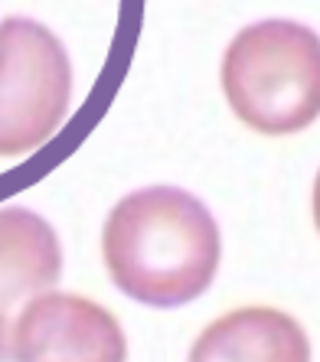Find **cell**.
<instances>
[{
    "mask_svg": "<svg viewBox=\"0 0 320 362\" xmlns=\"http://www.w3.org/2000/svg\"><path fill=\"white\" fill-rule=\"evenodd\" d=\"M101 258L121 294L147 307H183L219 271V226L186 189L144 186L111 209Z\"/></svg>",
    "mask_w": 320,
    "mask_h": 362,
    "instance_id": "cell-1",
    "label": "cell"
},
{
    "mask_svg": "<svg viewBox=\"0 0 320 362\" xmlns=\"http://www.w3.org/2000/svg\"><path fill=\"white\" fill-rule=\"evenodd\" d=\"M232 115L265 137H287L320 118V36L295 20L239 30L222 56Z\"/></svg>",
    "mask_w": 320,
    "mask_h": 362,
    "instance_id": "cell-2",
    "label": "cell"
},
{
    "mask_svg": "<svg viewBox=\"0 0 320 362\" xmlns=\"http://www.w3.org/2000/svg\"><path fill=\"white\" fill-rule=\"evenodd\" d=\"M72 62L62 40L30 17L0 23V160L36 153L62 127Z\"/></svg>",
    "mask_w": 320,
    "mask_h": 362,
    "instance_id": "cell-3",
    "label": "cell"
},
{
    "mask_svg": "<svg viewBox=\"0 0 320 362\" xmlns=\"http://www.w3.org/2000/svg\"><path fill=\"white\" fill-rule=\"evenodd\" d=\"M13 362H127V339L108 307L46 291L17 317Z\"/></svg>",
    "mask_w": 320,
    "mask_h": 362,
    "instance_id": "cell-4",
    "label": "cell"
},
{
    "mask_svg": "<svg viewBox=\"0 0 320 362\" xmlns=\"http://www.w3.org/2000/svg\"><path fill=\"white\" fill-rule=\"evenodd\" d=\"M62 278V245L50 222L23 209H0V362L13 359V327L33 297Z\"/></svg>",
    "mask_w": 320,
    "mask_h": 362,
    "instance_id": "cell-5",
    "label": "cell"
},
{
    "mask_svg": "<svg viewBox=\"0 0 320 362\" xmlns=\"http://www.w3.org/2000/svg\"><path fill=\"white\" fill-rule=\"evenodd\" d=\"M186 362H311V339L278 307H239L196 337Z\"/></svg>",
    "mask_w": 320,
    "mask_h": 362,
    "instance_id": "cell-6",
    "label": "cell"
},
{
    "mask_svg": "<svg viewBox=\"0 0 320 362\" xmlns=\"http://www.w3.org/2000/svg\"><path fill=\"white\" fill-rule=\"evenodd\" d=\"M314 226H317V232H320V173H317V180H314Z\"/></svg>",
    "mask_w": 320,
    "mask_h": 362,
    "instance_id": "cell-7",
    "label": "cell"
}]
</instances>
